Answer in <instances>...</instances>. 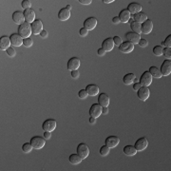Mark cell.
Masks as SVG:
<instances>
[{"label": "cell", "mask_w": 171, "mask_h": 171, "mask_svg": "<svg viewBox=\"0 0 171 171\" xmlns=\"http://www.w3.org/2000/svg\"><path fill=\"white\" fill-rule=\"evenodd\" d=\"M18 33L20 35L23 39H26V38H30L31 34L32 33L31 31V25L28 22H24L23 24H21L18 28Z\"/></svg>", "instance_id": "1"}, {"label": "cell", "mask_w": 171, "mask_h": 171, "mask_svg": "<svg viewBox=\"0 0 171 171\" xmlns=\"http://www.w3.org/2000/svg\"><path fill=\"white\" fill-rule=\"evenodd\" d=\"M30 143L31 144V145L33 146L34 149H41L46 145V139L42 138L41 136H33L31 139Z\"/></svg>", "instance_id": "2"}, {"label": "cell", "mask_w": 171, "mask_h": 171, "mask_svg": "<svg viewBox=\"0 0 171 171\" xmlns=\"http://www.w3.org/2000/svg\"><path fill=\"white\" fill-rule=\"evenodd\" d=\"M77 154L84 160V159H86V158H88V155H89V148H88V146L85 144V143H81V144H79L78 145V146H77Z\"/></svg>", "instance_id": "3"}, {"label": "cell", "mask_w": 171, "mask_h": 171, "mask_svg": "<svg viewBox=\"0 0 171 171\" xmlns=\"http://www.w3.org/2000/svg\"><path fill=\"white\" fill-rule=\"evenodd\" d=\"M102 108H103V107H101L99 104H93L89 108V116L97 119L98 117L101 116Z\"/></svg>", "instance_id": "4"}, {"label": "cell", "mask_w": 171, "mask_h": 171, "mask_svg": "<svg viewBox=\"0 0 171 171\" xmlns=\"http://www.w3.org/2000/svg\"><path fill=\"white\" fill-rule=\"evenodd\" d=\"M137 92H138L137 96L141 101H146L148 99V97L150 96V90H149L148 87H143L142 86Z\"/></svg>", "instance_id": "5"}, {"label": "cell", "mask_w": 171, "mask_h": 171, "mask_svg": "<svg viewBox=\"0 0 171 171\" xmlns=\"http://www.w3.org/2000/svg\"><path fill=\"white\" fill-rule=\"evenodd\" d=\"M31 25V31L34 35L40 34L41 31H43V23L40 19H35V21L32 22Z\"/></svg>", "instance_id": "6"}, {"label": "cell", "mask_w": 171, "mask_h": 171, "mask_svg": "<svg viewBox=\"0 0 171 171\" xmlns=\"http://www.w3.org/2000/svg\"><path fill=\"white\" fill-rule=\"evenodd\" d=\"M81 65V61L79 58H77V57H72V58H70L69 61H68V64H67V69L69 70H76L78 69L79 67Z\"/></svg>", "instance_id": "7"}, {"label": "cell", "mask_w": 171, "mask_h": 171, "mask_svg": "<svg viewBox=\"0 0 171 171\" xmlns=\"http://www.w3.org/2000/svg\"><path fill=\"white\" fill-rule=\"evenodd\" d=\"M152 79H153V77L151 76V74L148 72V71H145L142 76H141V78H140V84L143 86V87H148L151 85L152 83Z\"/></svg>", "instance_id": "8"}, {"label": "cell", "mask_w": 171, "mask_h": 171, "mask_svg": "<svg viewBox=\"0 0 171 171\" xmlns=\"http://www.w3.org/2000/svg\"><path fill=\"white\" fill-rule=\"evenodd\" d=\"M56 126H57V123L54 119H48L43 123L42 128H43L44 131L52 132L56 128Z\"/></svg>", "instance_id": "9"}, {"label": "cell", "mask_w": 171, "mask_h": 171, "mask_svg": "<svg viewBox=\"0 0 171 171\" xmlns=\"http://www.w3.org/2000/svg\"><path fill=\"white\" fill-rule=\"evenodd\" d=\"M160 71L162 73V76H168L171 73V61L169 59H166L163 62Z\"/></svg>", "instance_id": "10"}, {"label": "cell", "mask_w": 171, "mask_h": 171, "mask_svg": "<svg viewBox=\"0 0 171 171\" xmlns=\"http://www.w3.org/2000/svg\"><path fill=\"white\" fill-rule=\"evenodd\" d=\"M10 39H11V43L12 46L14 47H21L23 45V38L19 35V33H12L10 36Z\"/></svg>", "instance_id": "11"}, {"label": "cell", "mask_w": 171, "mask_h": 171, "mask_svg": "<svg viewBox=\"0 0 171 171\" xmlns=\"http://www.w3.org/2000/svg\"><path fill=\"white\" fill-rule=\"evenodd\" d=\"M126 41L132 43L133 45L135 44H138L140 39H141V35L136 33V32H133V31H129V32H126Z\"/></svg>", "instance_id": "12"}, {"label": "cell", "mask_w": 171, "mask_h": 171, "mask_svg": "<svg viewBox=\"0 0 171 171\" xmlns=\"http://www.w3.org/2000/svg\"><path fill=\"white\" fill-rule=\"evenodd\" d=\"M97 26V19L95 17H88L84 21V28L88 31H91Z\"/></svg>", "instance_id": "13"}, {"label": "cell", "mask_w": 171, "mask_h": 171, "mask_svg": "<svg viewBox=\"0 0 171 171\" xmlns=\"http://www.w3.org/2000/svg\"><path fill=\"white\" fill-rule=\"evenodd\" d=\"M148 145V141L145 137H142L138 139L134 145V147L136 148L137 151H144Z\"/></svg>", "instance_id": "14"}, {"label": "cell", "mask_w": 171, "mask_h": 171, "mask_svg": "<svg viewBox=\"0 0 171 171\" xmlns=\"http://www.w3.org/2000/svg\"><path fill=\"white\" fill-rule=\"evenodd\" d=\"M141 30H142V33L145 34H148L152 31L153 30V22L150 19H147L144 23L141 24Z\"/></svg>", "instance_id": "15"}, {"label": "cell", "mask_w": 171, "mask_h": 171, "mask_svg": "<svg viewBox=\"0 0 171 171\" xmlns=\"http://www.w3.org/2000/svg\"><path fill=\"white\" fill-rule=\"evenodd\" d=\"M12 21H13L15 24L19 25V26H20L21 24H23V23L25 22L24 13H23L22 12H19V11L14 12L12 13Z\"/></svg>", "instance_id": "16"}, {"label": "cell", "mask_w": 171, "mask_h": 171, "mask_svg": "<svg viewBox=\"0 0 171 171\" xmlns=\"http://www.w3.org/2000/svg\"><path fill=\"white\" fill-rule=\"evenodd\" d=\"M23 13H24V17H25V22L31 24L32 22L35 21V12L31 8L28 9V10H24Z\"/></svg>", "instance_id": "17"}, {"label": "cell", "mask_w": 171, "mask_h": 171, "mask_svg": "<svg viewBox=\"0 0 171 171\" xmlns=\"http://www.w3.org/2000/svg\"><path fill=\"white\" fill-rule=\"evenodd\" d=\"M105 143H106V145L108 146L109 148H114L120 144V139L117 136H108L106 139Z\"/></svg>", "instance_id": "18"}, {"label": "cell", "mask_w": 171, "mask_h": 171, "mask_svg": "<svg viewBox=\"0 0 171 171\" xmlns=\"http://www.w3.org/2000/svg\"><path fill=\"white\" fill-rule=\"evenodd\" d=\"M133 50H134V45L128 41H125L119 46V50L124 53H129Z\"/></svg>", "instance_id": "19"}, {"label": "cell", "mask_w": 171, "mask_h": 171, "mask_svg": "<svg viewBox=\"0 0 171 171\" xmlns=\"http://www.w3.org/2000/svg\"><path fill=\"white\" fill-rule=\"evenodd\" d=\"M114 42L111 37H108L107 39H105L102 43V49L107 52V51H111L114 48Z\"/></svg>", "instance_id": "20"}, {"label": "cell", "mask_w": 171, "mask_h": 171, "mask_svg": "<svg viewBox=\"0 0 171 171\" xmlns=\"http://www.w3.org/2000/svg\"><path fill=\"white\" fill-rule=\"evenodd\" d=\"M86 90L88 94V96H96V95L99 94V87L97 85H94V84H90L88 85L86 88Z\"/></svg>", "instance_id": "21"}, {"label": "cell", "mask_w": 171, "mask_h": 171, "mask_svg": "<svg viewBox=\"0 0 171 171\" xmlns=\"http://www.w3.org/2000/svg\"><path fill=\"white\" fill-rule=\"evenodd\" d=\"M131 15H134L140 12H142V6L139 4V3H135V2H133V3H130L128 6H127V9H126Z\"/></svg>", "instance_id": "22"}, {"label": "cell", "mask_w": 171, "mask_h": 171, "mask_svg": "<svg viewBox=\"0 0 171 171\" xmlns=\"http://www.w3.org/2000/svg\"><path fill=\"white\" fill-rule=\"evenodd\" d=\"M11 39L8 36H2L0 38V50H7L9 48H11Z\"/></svg>", "instance_id": "23"}, {"label": "cell", "mask_w": 171, "mask_h": 171, "mask_svg": "<svg viewBox=\"0 0 171 171\" xmlns=\"http://www.w3.org/2000/svg\"><path fill=\"white\" fill-rule=\"evenodd\" d=\"M118 17H119L120 21H121L122 23H127V22H129V20H130L131 14H130V12H129L126 9H124V10H122V11L120 12Z\"/></svg>", "instance_id": "24"}, {"label": "cell", "mask_w": 171, "mask_h": 171, "mask_svg": "<svg viewBox=\"0 0 171 171\" xmlns=\"http://www.w3.org/2000/svg\"><path fill=\"white\" fill-rule=\"evenodd\" d=\"M109 102H110V99L109 97L106 93H100L99 96H98V104L101 106V107H108L109 105Z\"/></svg>", "instance_id": "25"}, {"label": "cell", "mask_w": 171, "mask_h": 171, "mask_svg": "<svg viewBox=\"0 0 171 171\" xmlns=\"http://www.w3.org/2000/svg\"><path fill=\"white\" fill-rule=\"evenodd\" d=\"M132 18H133V21L142 24L145 20H147V15H146V13H145L143 12H138L134 15H132Z\"/></svg>", "instance_id": "26"}, {"label": "cell", "mask_w": 171, "mask_h": 171, "mask_svg": "<svg viewBox=\"0 0 171 171\" xmlns=\"http://www.w3.org/2000/svg\"><path fill=\"white\" fill-rule=\"evenodd\" d=\"M70 17V11H69L67 8H63L58 12V19L61 21H67Z\"/></svg>", "instance_id": "27"}, {"label": "cell", "mask_w": 171, "mask_h": 171, "mask_svg": "<svg viewBox=\"0 0 171 171\" xmlns=\"http://www.w3.org/2000/svg\"><path fill=\"white\" fill-rule=\"evenodd\" d=\"M136 79V75L134 73H127L124 76L123 78V82L125 85H132L134 80Z\"/></svg>", "instance_id": "28"}, {"label": "cell", "mask_w": 171, "mask_h": 171, "mask_svg": "<svg viewBox=\"0 0 171 171\" xmlns=\"http://www.w3.org/2000/svg\"><path fill=\"white\" fill-rule=\"evenodd\" d=\"M137 150L134 147V145H126L124 147V153L126 156H134L137 154Z\"/></svg>", "instance_id": "29"}, {"label": "cell", "mask_w": 171, "mask_h": 171, "mask_svg": "<svg viewBox=\"0 0 171 171\" xmlns=\"http://www.w3.org/2000/svg\"><path fill=\"white\" fill-rule=\"evenodd\" d=\"M148 72L151 74L152 77L157 78V79L162 78V73H161L160 69H159L157 67H154V66L150 67V68H149V69H148Z\"/></svg>", "instance_id": "30"}, {"label": "cell", "mask_w": 171, "mask_h": 171, "mask_svg": "<svg viewBox=\"0 0 171 171\" xmlns=\"http://www.w3.org/2000/svg\"><path fill=\"white\" fill-rule=\"evenodd\" d=\"M130 22V28H131V31L133 32H136L138 34H141L142 33V30H141V24L138 23V22H135L133 20H129Z\"/></svg>", "instance_id": "31"}, {"label": "cell", "mask_w": 171, "mask_h": 171, "mask_svg": "<svg viewBox=\"0 0 171 171\" xmlns=\"http://www.w3.org/2000/svg\"><path fill=\"white\" fill-rule=\"evenodd\" d=\"M82 158L78 154H71L69 158V161L71 164H79L82 162Z\"/></svg>", "instance_id": "32"}, {"label": "cell", "mask_w": 171, "mask_h": 171, "mask_svg": "<svg viewBox=\"0 0 171 171\" xmlns=\"http://www.w3.org/2000/svg\"><path fill=\"white\" fill-rule=\"evenodd\" d=\"M33 146L31 145V143H25L23 145H22V150L23 152H25V153H30V152L32 150Z\"/></svg>", "instance_id": "33"}, {"label": "cell", "mask_w": 171, "mask_h": 171, "mask_svg": "<svg viewBox=\"0 0 171 171\" xmlns=\"http://www.w3.org/2000/svg\"><path fill=\"white\" fill-rule=\"evenodd\" d=\"M109 151H110V148L105 145L100 148V154L101 156H107L109 154Z\"/></svg>", "instance_id": "34"}, {"label": "cell", "mask_w": 171, "mask_h": 171, "mask_svg": "<svg viewBox=\"0 0 171 171\" xmlns=\"http://www.w3.org/2000/svg\"><path fill=\"white\" fill-rule=\"evenodd\" d=\"M163 50H164V48H162L161 46H155L153 48V53L156 56H162L163 55Z\"/></svg>", "instance_id": "35"}, {"label": "cell", "mask_w": 171, "mask_h": 171, "mask_svg": "<svg viewBox=\"0 0 171 171\" xmlns=\"http://www.w3.org/2000/svg\"><path fill=\"white\" fill-rule=\"evenodd\" d=\"M21 7L24 10H28L31 8V0H23L22 3H21Z\"/></svg>", "instance_id": "36"}, {"label": "cell", "mask_w": 171, "mask_h": 171, "mask_svg": "<svg viewBox=\"0 0 171 171\" xmlns=\"http://www.w3.org/2000/svg\"><path fill=\"white\" fill-rule=\"evenodd\" d=\"M163 43H164V48H171V35L170 34L165 38V40Z\"/></svg>", "instance_id": "37"}, {"label": "cell", "mask_w": 171, "mask_h": 171, "mask_svg": "<svg viewBox=\"0 0 171 171\" xmlns=\"http://www.w3.org/2000/svg\"><path fill=\"white\" fill-rule=\"evenodd\" d=\"M163 55L165 56L167 59L170 60V58H171V49L170 48H164V50H163Z\"/></svg>", "instance_id": "38"}, {"label": "cell", "mask_w": 171, "mask_h": 171, "mask_svg": "<svg viewBox=\"0 0 171 171\" xmlns=\"http://www.w3.org/2000/svg\"><path fill=\"white\" fill-rule=\"evenodd\" d=\"M78 96H79L80 99H87L88 96V92H87L86 89H81L78 92Z\"/></svg>", "instance_id": "39"}, {"label": "cell", "mask_w": 171, "mask_h": 171, "mask_svg": "<svg viewBox=\"0 0 171 171\" xmlns=\"http://www.w3.org/2000/svg\"><path fill=\"white\" fill-rule=\"evenodd\" d=\"M23 45L26 48H31L33 45V41H32V39H31V38H26V39L23 40Z\"/></svg>", "instance_id": "40"}, {"label": "cell", "mask_w": 171, "mask_h": 171, "mask_svg": "<svg viewBox=\"0 0 171 171\" xmlns=\"http://www.w3.org/2000/svg\"><path fill=\"white\" fill-rule=\"evenodd\" d=\"M113 42H114V45H116V46H120L122 43H123V40H122V38L120 37V36H118V35H116V36H114L113 38Z\"/></svg>", "instance_id": "41"}, {"label": "cell", "mask_w": 171, "mask_h": 171, "mask_svg": "<svg viewBox=\"0 0 171 171\" xmlns=\"http://www.w3.org/2000/svg\"><path fill=\"white\" fill-rule=\"evenodd\" d=\"M138 45H139L141 48H146L147 45H148V41H147L146 39H144V38H141L140 41H139V43H138Z\"/></svg>", "instance_id": "42"}, {"label": "cell", "mask_w": 171, "mask_h": 171, "mask_svg": "<svg viewBox=\"0 0 171 171\" xmlns=\"http://www.w3.org/2000/svg\"><path fill=\"white\" fill-rule=\"evenodd\" d=\"M6 52H7V54H8L10 57H14L15 54H16V51H15V50H14L13 48H9V49L6 50Z\"/></svg>", "instance_id": "43"}, {"label": "cell", "mask_w": 171, "mask_h": 171, "mask_svg": "<svg viewBox=\"0 0 171 171\" xmlns=\"http://www.w3.org/2000/svg\"><path fill=\"white\" fill-rule=\"evenodd\" d=\"M88 30H86L84 27H83L82 29H80V31H79V34H80V36H82V37L87 36V35H88Z\"/></svg>", "instance_id": "44"}, {"label": "cell", "mask_w": 171, "mask_h": 171, "mask_svg": "<svg viewBox=\"0 0 171 171\" xmlns=\"http://www.w3.org/2000/svg\"><path fill=\"white\" fill-rule=\"evenodd\" d=\"M70 74H71V77L74 78V79L78 78V77H79V75H80V73H79V71H78L77 69H76V70H71Z\"/></svg>", "instance_id": "45"}, {"label": "cell", "mask_w": 171, "mask_h": 171, "mask_svg": "<svg viewBox=\"0 0 171 171\" xmlns=\"http://www.w3.org/2000/svg\"><path fill=\"white\" fill-rule=\"evenodd\" d=\"M142 87V85L139 83V82H136L135 84H133V86H132V88H133V89H134L135 91H138L139 90V88Z\"/></svg>", "instance_id": "46"}, {"label": "cell", "mask_w": 171, "mask_h": 171, "mask_svg": "<svg viewBox=\"0 0 171 171\" xmlns=\"http://www.w3.org/2000/svg\"><path fill=\"white\" fill-rule=\"evenodd\" d=\"M44 138L46 140H50L51 138V132L49 131H44Z\"/></svg>", "instance_id": "47"}, {"label": "cell", "mask_w": 171, "mask_h": 171, "mask_svg": "<svg viewBox=\"0 0 171 171\" xmlns=\"http://www.w3.org/2000/svg\"><path fill=\"white\" fill-rule=\"evenodd\" d=\"M79 2L83 5H89V4H91L92 0H79Z\"/></svg>", "instance_id": "48"}, {"label": "cell", "mask_w": 171, "mask_h": 171, "mask_svg": "<svg viewBox=\"0 0 171 171\" xmlns=\"http://www.w3.org/2000/svg\"><path fill=\"white\" fill-rule=\"evenodd\" d=\"M112 23H113V24H116V25H117V24H119V23H121L119 17H118V16L113 17V18H112Z\"/></svg>", "instance_id": "49"}, {"label": "cell", "mask_w": 171, "mask_h": 171, "mask_svg": "<svg viewBox=\"0 0 171 171\" xmlns=\"http://www.w3.org/2000/svg\"><path fill=\"white\" fill-rule=\"evenodd\" d=\"M48 35H49V33H48V31H45V30H43V31H41V33H40V36H41L42 38H47Z\"/></svg>", "instance_id": "50"}, {"label": "cell", "mask_w": 171, "mask_h": 171, "mask_svg": "<svg viewBox=\"0 0 171 171\" xmlns=\"http://www.w3.org/2000/svg\"><path fill=\"white\" fill-rule=\"evenodd\" d=\"M108 107H104L102 108V114H104V115H107V114H108Z\"/></svg>", "instance_id": "51"}, {"label": "cell", "mask_w": 171, "mask_h": 171, "mask_svg": "<svg viewBox=\"0 0 171 171\" xmlns=\"http://www.w3.org/2000/svg\"><path fill=\"white\" fill-rule=\"evenodd\" d=\"M97 53H98V55H100V56H104V55L106 54V51H105L102 48H100V49L97 50Z\"/></svg>", "instance_id": "52"}, {"label": "cell", "mask_w": 171, "mask_h": 171, "mask_svg": "<svg viewBox=\"0 0 171 171\" xmlns=\"http://www.w3.org/2000/svg\"><path fill=\"white\" fill-rule=\"evenodd\" d=\"M88 122L90 123V124H95V123H96V118H94V117H90L89 118V120H88Z\"/></svg>", "instance_id": "53"}, {"label": "cell", "mask_w": 171, "mask_h": 171, "mask_svg": "<svg viewBox=\"0 0 171 171\" xmlns=\"http://www.w3.org/2000/svg\"><path fill=\"white\" fill-rule=\"evenodd\" d=\"M103 2H104V3H106V4H109V3L114 2V0H103Z\"/></svg>", "instance_id": "54"}, {"label": "cell", "mask_w": 171, "mask_h": 171, "mask_svg": "<svg viewBox=\"0 0 171 171\" xmlns=\"http://www.w3.org/2000/svg\"><path fill=\"white\" fill-rule=\"evenodd\" d=\"M66 8H67V9H68L69 11H70L72 7H71V5H67V7H66Z\"/></svg>", "instance_id": "55"}]
</instances>
